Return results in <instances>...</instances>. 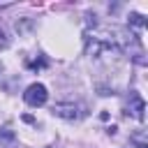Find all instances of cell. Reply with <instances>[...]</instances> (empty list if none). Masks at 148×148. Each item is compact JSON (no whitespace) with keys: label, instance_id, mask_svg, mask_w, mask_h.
Instances as JSON below:
<instances>
[{"label":"cell","instance_id":"1","mask_svg":"<svg viewBox=\"0 0 148 148\" xmlns=\"http://www.w3.org/2000/svg\"><path fill=\"white\" fill-rule=\"evenodd\" d=\"M46 97H49V92H46V88H44L42 83H32V86H28L25 92H23V99H25L30 106H42V104L46 102Z\"/></svg>","mask_w":148,"mask_h":148},{"label":"cell","instance_id":"2","mask_svg":"<svg viewBox=\"0 0 148 148\" xmlns=\"http://www.w3.org/2000/svg\"><path fill=\"white\" fill-rule=\"evenodd\" d=\"M53 113H56V116H62V118H69V120L79 116L74 104H56V106H53Z\"/></svg>","mask_w":148,"mask_h":148},{"label":"cell","instance_id":"3","mask_svg":"<svg viewBox=\"0 0 148 148\" xmlns=\"http://www.w3.org/2000/svg\"><path fill=\"white\" fill-rule=\"evenodd\" d=\"M132 102H134V104H132V109H130V111H132V116H134L136 120H143V109H146V106H143V99H141L139 95H132Z\"/></svg>","mask_w":148,"mask_h":148},{"label":"cell","instance_id":"4","mask_svg":"<svg viewBox=\"0 0 148 148\" xmlns=\"http://www.w3.org/2000/svg\"><path fill=\"white\" fill-rule=\"evenodd\" d=\"M7 46H9V32H7V28H5L2 21H0V51L7 49Z\"/></svg>","mask_w":148,"mask_h":148},{"label":"cell","instance_id":"5","mask_svg":"<svg viewBox=\"0 0 148 148\" xmlns=\"http://www.w3.org/2000/svg\"><path fill=\"white\" fill-rule=\"evenodd\" d=\"M130 23H134L136 28H143V16L141 14H130Z\"/></svg>","mask_w":148,"mask_h":148},{"label":"cell","instance_id":"6","mask_svg":"<svg viewBox=\"0 0 148 148\" xmlns=\"http://www.w3.org/2000/svg\"><path fill=\"white\" fill-rule=\"evenodd\" d=\"M136 148H146V143H139V146H136Z\"/></svg>","mask_w":148,"mask_h":148}]
</instances>
